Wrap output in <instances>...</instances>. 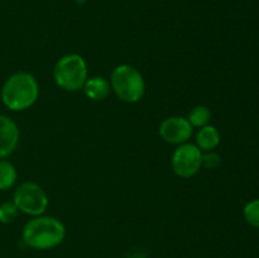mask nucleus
I'll return each mask as SVG.
<instances>
[{
  "label": "nucleus",
  "mask_w": 259,
  "mask_h": 258,
  "mask_svg": "<svg viewBox=\"0 0 259 258\" xmlns=\"http://www.w3.org/2000/svg\"><path fill=\"white\" fill-rule=\"evenodd\" d=\"M66 237V228L61 220L53 217H34L25 223L22 232L23 242L27 247L37 250H47L58 247Z\"/></svg>",
  "instance_id": "1"
},
{
  "label": "nucleus",
  "mask_w": 259,
  "mask_h": 258,
  "mask_svg": "<svg viewBox=\"0 0 259 258\" xmlns=\"http://www.w3.org/2000/svg\"><path fill=\"white\" fill-rule=\"evenodd\" d=\"M39 96V86L33 75L17 72L10 76L2 89V100L8 109L23 111L32 108Z\"/></svg>",
  "instance_id": "2"
},
{
  "label": "nucleus",
  "mask_w": 259,
  "mask_h": 258,
  "mask_svg": "<svg viewBox=\"0 0 259 258\" xmlns=\"http://www.w3.org/2000/svg\"><path fill=\"white\" fill-rule=\"evenodd\" d=\"M110 88L121 101L138 103L146 93L143 75L131 65H119L114 68L110 77Z\"/></svg>",
  "instance_id": "3"
},
{
  "label": "nucleus",
  "mask_w": 259,
  "mask_h": 258,
  "mask_svg": "<svg viewBox=\"0 0 259 258\" xmlns=\"http://www.w3.org/2000/svg\"><path fill=\"white\" fill-rule=\"evenodd\" d=\"M53 78L58 88L66 91L81 90L88 80L86 61L76 53H70L56 62Z\"/></svg>",
  "instance_id": "4"
},
{
  "label": "nucleus",
  "mask_w": 259,
  "mask_h": 258,
  "mask_svg": "<svg viewBox=\"0 0 259 258\" xmlns=\"http://www.w3.org/2000/svg\"><path fill=\"white\" fill-rule=\"evenodd\" d=\"M13 202L18 210L30 217L45 214L48 207V196L42 186L35 182H23L15 189Z\"/></svg>",
  "instance_id": "5"
},
{
  "label": "nucleus",
  "mask_w": 259,
  "mask_h": 258,
  "mask_svg": "<svg viewBox=\"0 0 259 258\" xmlns=\"http://www.w3.org/2000/svg\"><path fill=\"white\" fill-rule=\"evenodd\" d=\"M172 169L177 176L190 179L195 176L202 167V151L192 143L180 144L175 149L171 159Z\"/></svg>",
  "instance_id": "6"
},
{
  "label": "nucleus",
  "mask_w": 259,
  "mask_h": 258,
  "mask_svg": "<svg viewBox=\"0 0 259 258\" xmlns=\"http://www.w3.org/2000/svg\"><path fill=\"white\" fill-rule=\"evenodd\" d=\"M194 126L184 116H169L159 125V136L171 144H184L191 138Z\"/></svg>",
  "instance_id": "7"
},
{
  "label": "nucleus",
  "mask_w": 259,
  "mask_h": 258,
  "mask_svg": "<svg viewBox=\"0 0 259 258\" xmlns=\"http://www.w3.org/2000/svg\"><path fill=\"white\" fill-rule=\"evenodd\" d=\"M19 143V129L9 116L0 114V159L9 157Z\"/></svg>",
  "instance_id": "8"
},
{
  "label": "nucleus",
  "mask_w": 259,
  "mask_h": 258,
  "mask_svg": "<svg viewBox=\"0 0 259 258\" xmlns=\"http://www.w3.org/2000/svg\"><path fill=\"white\" fill-rule=\"evenodd\" d=\"M82 89L89 99L94 101H101L106 99L111 88L110 82L106 78L101 77V76H95V77L88 78Z\"/></svg>",
  "instance_id": "9"
},
{
  "label": "nucleus",
  "mask_w": 259,
  "mask_h": 258,
  "mask_svg": "<svg viewBox=\"0 0 259 258\" xmlns=\"http://www.w3.org/2000/svg\"><path fill=\"white\" fill-rule=\"evenodd\" d=\"M220 143V133L214 125H205L199 129L196 136V146L202 152H210Z\"/></svg>",
  "instance_id": "10"
},
{
  "label": "nucleus",
  "mask_w": 259,
  "mask_h": 258,
  "mask_svg": "<svg viewBox=\"0 0 259 258\" xmlns=\"http://www.w3.org/2000/svg\"><path fill=\"white\" fill-rule=\"evenodd\" d=\"M17 169L12 162L7 159L0 161V191H5L14 186L17 181Z\"/></svg>",
  "instance_id": "11"
},
{
  "label": "nucleus",
  "mask_w": 259,
  "mask_h": 258,
  "mask_svg": "<svg viewBox=\"0 0 259 258\" xmlns=\"http://www.w3.org/2000/svg\"><path fill=\"white\" fill-rule=\"evenodd\" d=\"M210 119H211V111L205 105L195 106L187 116V120L190 121V124L192 126H196V128H202V126L207 125Z\"/></svg>",
  "instance_id": "12"
},
{
  "label": "nucleus",
  "mask_w": 259,
  "mask_h": 258,
  "mask_svg": "<svg viewBox=\"0 0 259 258\" xmlns=\"http://www.w3.org/2000/svg\"><path fill=\"white\" fill-rule=\"evenodd\" d=\"M243 214L248 224L259 229V199L248 202L244 206Z\"/></svg>",
  "instance_id": "13"
},
{
  "label": "nucleus",
  "mask_w": 259,
  "mask_h": 258,
  "mask_svg": "<svg viewBox=\"0 0 259 258\" xmlns=\"http://www.w3.org/2000/svg\"><path fill=\"white\" fill-rule=\"evenodd\" d=\"M18 207L15 206L14 202H3L0 204V223L3 224H9L13 223L18 217Z\"/></svg>",
  "instance_id": "14"
},
{
  "label": "nucleus",
  "mask_w": 259,
  "mask_h": 258,
  "mask_svg": "<svg viewBox=\"0 0 259 258\" xmlns=\"http://www.w3.org/2000/svg\"><path fill=\"white\" fill-rule=\"evenodd\" d=\"M222 163V157L219 156L215 152L210 151V152H202V166L206 167V168L214 169L218 168Z\"/></svg>",
  "instance_id": "15"
}]
</instances>
